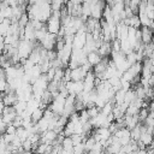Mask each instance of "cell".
<instances>
[{"label": "cell", "instance_id": "obj_1", "mask_svg": "<svg viewBox=\"0 0 154 154\" xmlns=\"http://www.w3.org/2000/svg\"><path fill=\"white\" fill-rule=\"evenodd\" d=\"M38 43H40V42H37V41L19 40V43H18V47H17V53H18V58L20 59V61L28 59L29 55L31 54V52L34 51V48H35Z\"/></svg>", "mask_w": 154, "mask_h": 154}, {"label": "cell", "instance_id": "obj_2", "mask_svg": "<svg viewBox=\"0 0 154 154\" xmlns=\"http://www.w3.org/2000/svg\"><path fill=\"white\" fill-rule=\"evenodd\" d=\"M47 25V30L51 34L58 35L60 29H61V19H60V11H53L52 16L49 17V19L46 23Z\"/></svg>", "mask_w": 154, "mask_h": 154}, {"label": "cell", "instance_id": "obj_3", "mask_svg": "<svg viewBox=\"0 0 154 154\" xmlns=\"http://www.w3.org/2000/svg\"><path fill=\"white\" fill-rule=\"evenodd\" d=\"M93 136L96 140V142H100L106 149V147L108 144V140L112 137V132H111L109 128H97L93 132Z\"/></svg>", "mask_w": 154, "mask_h": 154}, {"label": "cell", "instance_id": "obj_4", "mask_svg": "<svg viewBox=\"0 0 154 154\" xmlns=\"http://www.w3.org/2000/svg\"><path fill=\"white\" fill-rule=\"evenodd\" d=\"M153 141H154V135H153V132L149 131V130H147V129L144 128V125L142 124V132H141L140 140L137 141L138 148L148 149V148H150V146L153 144Z\"/></svg>", "mask_w": 154, "mask_h": 154}, {"label": "cell", "instance_id": "obj_5", "mask_svg": "<svg viewBox=\"0 0 154 154\" xmlns=\"http://www.w3.org/2000/svg\"><path fill=\"white\" fill-rule=\"evenodd\" d=\"M66 97L65 95L60 94L53 99L52 103L49 105V109L55 114V116H61L64 113V108H65V101H66Z\"/></svg>", "mask_w": 154, "mask_h": 154}, {"label": "cell", "instance_id": "obj_6", "mask_svg": "<svg viewBox=\"0 0 154 154\" xmlns=\"http://www.w3.org/2000/svg\"><path fill=\"white\" fill-rule=\"evenodd\" d=\"M65 87H66V90L69 93V95H73V96H77L79 95L82 91H83V81H70L67 83H65Z\"/></svg>", "mask_w": 154, "mask_h": 154}, {"label": "cell", "instance_id": "obj_7", "mask_svg": "<svg viewBox=\"0 0 154 154\" xmlns=\"http://www.w3.org/2000/svg\"><path fill=\"white\" fill-rule=\"evenodd\" d=\"M57 40H58V35L47 32L46 36H45V38L40 42V45H41L45 49H47V51H53V49H55Z\"/></svg>", "mask_w": 154, "mask_h": 154}, {"label": "cell", "instance_id": "obj_8", "mask_svg": "<svg viewBox=\"0 0 154 154\" xmlns=\"http://www.w3.org/2000/svg\"><path fill=\"white\" fill-rule=\"evenodd\" d=\"M58 135L54 130H47L42 134H40V142L41 143H48V144H54L57 138H58Z\"/></svg>", "mask_w": 154, "mask_h": 154}, {"label": "cell", "instance_id": "obj_9", "mask_svg": "<svg viewBox=\"0 0 154 154\" xmlns=\"http://www.w3.org/2000/svg\"><path fill=\"white\" fill-rule=\"evenodd\" d=\"M17 116H18V114H17V112H16V109H14L13 106H6L5 109H4V112H2L1 118H2V120H4L7 125H10V124H12V122L14 120V118H16Z\"/></svg>", "mask_w": 154, "mask_h": 154}, {"label": "cell", "instance_id": "obj_10", "mask_svg": "<svg viewBox=\"0 0 154 154\" xmlns=\"http://www.w3.org/2000/svg\"><path fill=\"white\" fill-rule=\"evenodd\" d=\"M97 52H99V54L102 58L111 57V54H112V45H111V41H102V43L97 48Z\"/></svg>", "mask_w": 154, "mask_h": 154}, {"label": "cell", "instance_id": "obj_11", "mask_svg": "<svg viewBox=\"0 0 154 154\" xmlns=\"http://www.w3.org/2000/svg\"><path fill=\"white\" fill-rule=\"evenodd\" d=\"M154 37V31L152 29H149L148 26H142L141 28V38H142V43L143 45H148L153 41Z\"/></svg>", "mask_w": 154, "mask_h": 154}, {"label": "cell", "instance_id": "obj_12", "mask_svg": "<svg viewBox=\"0 0 154 154\" xmlns=\"http://www.w3.org/2000/svg\"><path fill=\"white\" fill-rule=\"evenodd\" d=\"M140 119L138 116H124V125L126 129L132 130L134 128H136L140 124Z\"/></svg>", "mask_w": 154, "mask_h": 154}, {"label": "cell", "instance_id": "obj_13", "mask_svg": "<svg viewBox=\"0 0 154 154\" xmlns=\"http://www.w3.org/2000/svg\"><path fill=\"white\" fill-rule=\"evenodd\" d=\"M101 60H102V57L99 54L97 51H94V52H90V53L87 54V61H88V64H89L91 67H94V66H95L96 64H99Z\"/></svg>", "mask_w": 154, "mask_h": 154}, {"label": "cell", "instance_id": "obj_14", "mask_svg": "<svg viewBox=\"0 0 154 154\" xmlns=\"http://www.w3.org/2000/svg\"><path fill=\"white\" fill-rule=\"evenodd\" d=\"M10 28H11V19H5L4 22H1L0 23V35L5 37L8 34Z\"/></svg>", "mask_w": 154, "mask_h": 154}, {"label": "cell", "instance_id": "obj_15", "mask_svg": "<svg viewBox=\"0 0 154 154\" xmlns=\"http://www.w3.org/2000/svg\"><path fill=\"white\" fill-rule=\"evenodd\" d=\"M43 113H45V109L41 108V107H38L37 109H35V111L31 113V122H32L34 124H37L38 120L43 117Z\"/></svg>", "mask_w": 154, "mask_h": 154}, {"label": "cell", "instance_id": "obj_16", "mask_svg": "<svg viewBox=\"0 0 154 154\" xmlns=\"http://www.w3.org/2000/svg\"><path fill=\"white\" fill-rule=\"evenodd\" d=\"M16 136H17V137H19L22 141H25L26 138H29L30 132H29V130H28V129H25V128H23V126H19V128H17Z\"/></svg>", "mask_w": 154, "mask_h": 154}, {"label": "cell", "instance_id": "obj_17", "mask_svg": "<svg viewBox=\"0 0 154 154\" xmlns=\"http://www.w3.org/2000/svg\"><path fill=\"white\" fill-rule=\"evenodd\" d=\"M61 148L66 150H73V142L71 136H65L63 142H61Z\"/></svg>", "mask_w": 154, "mask_h": 154}, {"label": "cell", "instance_id": "obj_18", "mask_svg": "<svg viewBox=\"0 0 154 154\" xmlns=\"http://www.w3.org/2000/svg\"><path fill=\"white\" fill-rule=\"evenodd\" d=\"M114 102L111 100L109 102H107L101 109H100V112L102 113V114H105V116H109V114H112V112H113V108H114Z\"/></svg>", "mask_w": 154, "mask_h": 154}, {"label": "cell", "instance_id": "obj_19", "mask_svg": "<svg viewBox=\"0 0 154 154\" xmlns=\"http://www.w3.org/2000/svg\"><path fill=\"white\" fill-rule=\"evenodd\" d=\"M13 107H14V109H16L17 114H19V116H20V114L26 109V102H25V101H19V100H18Z\"/></svg>", "mask_w": 154, "mask_h": 154}, {"label": "cell", "instance_id": "obj_20", "mask_svg": "<svg viewBox=\"0 0 154 154\" xmlns=\"http://www.w3.org/2000/svg\"><path fill=\"white\" fill-rule=\"evenodd\" d=\"M140 4H141V0H129V2H128L126 6H129V7L131 8V11H132L135 14H137V13H138Z\"/></svg>", "mask_w": 154, "mask_h": 154}, {"label": "cell", "instance_id": "obj_21", "mask_svg": "<svg viewBox=\"0 0 154 154\" xmlns=\"http://www.w3.org/2000/svg\"><path fill=\"white\" fill-rule=\"evenodd\" d=\"M137 16H138V18H140L141 25H142V26H148V28H149V25H150V22H152V20L146 16V13H138Z\"/></svg>", "mask_w": 154, "mask_h": 154}, {"label": "cell", "instance_id": "obj_22", "mask_svg": "<svg viewBox=\"0 0 154 154\" xmlns=\"http://www.w3.org/2000/svg\"><path fill=\"white\" fill-rule=\"evenodd\" d=\"M85 109H87V113H88V116H89L90 119L94 118V117H96V116L100 113V108L96 107V106H91V107H88V108H85Z\"/></svg>", "mask_w": 154, "mask_h": 154}, {"label": "cell", "instance_id": "obj_23", "mask_svg": "<svg viewBox=\"0 0 154 154\" xmlns=\"http://www.w3.org/2000/svg\"><path fill=\"white\" fill-rule=\"evenodd\" d=\"M7 87H8V82H7L6 77H0V94L5 93Z\"/></svg>", "mask_w": 154, "mask_h": 154}, {"label": "cell", "instance_id": "obj_24", "mask_svg": "<svg viewBox=\"0 0 154 154\" xmlns=\"http://www.w3.org/2000/svg\"><path fill=\"white\" fill-rule=\"evenodd\" d=\"M22 123H23V118H22V116L18 114V116L14 118V120L12 122V125L16 126V128H19V126H22Z\"/></svg>", "mask_w": 154, "mask_h": 154}, {"label": "cell", "instance_id": "obj_25", "mask_svg": "<svg viewBox=\"0 0 154 154\" xmlns=\"http://www.w3.org/2000/svg\"><path fill=\"white\" fill-rule=\"evenodd\" d=\"M46 76H47V78H48L49 82L53 81V79H54V76H55V69H54V67H51V69L47 71Z\"/></svg>", "mask_w": 154, "mask_h": 154}, {"label": "cell", "instance_id": "obj_26", "mask_svg": "<svg viewBox=\"0 0 154 154\" xmlns=\"http://www.w3.org/2000/svg\"><path fill=\"white\" fill-rule=\"evenodd\" d=\"M16 131H17V128H16V126H13L12 124L7 125V129H6V134H8V135H16Z\"/></svg>", "mask_w": 154, "mask_h": 154}, {"label": "cell", "instance_id": "obj_27", "mask_svg": "<svg viewBox=\"0 0 154 154\" xmlns=\"http://www.w3.org/2000/svg\"><path fill=\"white\" fill-rule=\"evenodd\" d=\"M6 129H7V124L2 120V118H1V116H0V132H1V134H5V132H6Z\"/></svg>", "mask_w": 154, "mask_h": 154}, {"label": "cell", "instance_id": "obj_28", "mask_svg": "<svg viewBox=\"0 0 154 154\" xmlns=\"http://www.w3.org/2000/svg\"><path fill=\"white\" fill-rule=\"evenodd\" d=\"M5 103H4V101H2V96L0 95V116H2V112H4V109H5Z\"/></svg>", "mask_w": 154, "mask_h": 154}, {"label": "cell", "instance_id": "obj_29", "mask_svg": "<svg viewBox=\"0 0 154 154\" xmlns=\"http://www.w3.org/2000/svg\"><path fill=\"white\" fill-rule=\"evenodd\" d=\"M38 0H29L28 1V5H34V4H36Z\"/></svg>", "mask_w": 154, "mask_h": 154}, {"label": "cell", "instance_id": "obj_30", "mask_svg": "<svg viewBox=\"0 0 154 154\" xmlns=\"http://www.w3.org/2000/svg\"><path fill=\"white\" fill-rule=\"evenodd\" d=\"M22 154H34V153H32V152H31V150H30V152H23V153H22Z\"/></svg>", "mask_w": 154, "mask_h": 154}, {"label": "cell", "instance_id": "obj_31", "mask_svg": "<svg viewBox=\"0 0 154 154\" xmlns=\"http://www.w3.org/2000/svg\"><path fill=\"white\" fill-rule=\"evenodd\" d=\"M23 152H13V153H11V154H22Z\"/></svg>", "mask_w": 154, "mask_h": 154}, {"label": "cell", "instance_id": "obj_32", "mask_svg": "<svg viewBox=\"0 0 154 154\" xmlns=\"http://www.w3.org/2000/svg\"><path fill=\"white\" fill-rule=\"evenodd\" d=\"M85 154H94V153H93V152H87Z\"/></svg>", "mask_w": 154, "mask_h": 154}]
</instances>
